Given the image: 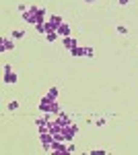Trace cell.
I'll use <instances>...</instances> for the list:
<instances>
[{
  "label": "cell",
  "instance_id": "obj_1",
  "mask_svg": "<svg viewBox=\"0 0 138 155\" xmlns=\"http://www.w3.org/2000/svg\"><path fill=\"white\" fill-rule=\"evenodd\" d=\"M39 110L43 112V114H60L62 110H60V106H58V101L56 99H52L50 95H43L41 97V101H39Z\"/></svg>",
  "mask_w": 138,
  "mask_h": 155
},
{
  "label": "cell",
  "instance_id": "obj_2",
  "mask_svg": "<svg viewBox=\"0 0 138 155\" xmlns=\"http://www.w3.org/2000/svg\"><path fill=\"white\" fill-rule=\"evenodd\" d=\"M23 19L27 23H39V6H31V8H27L23 12Z\"/></svg>",
  "mask_w": 138,
  "mask_h": 155
},
{
  "label": "cell",
  "instance_id": "obj_3",
  "mask_svg": "<svg viewBox=\"0 0 138 155\" xmlns=\"http://www.w3.org/2000/svg\"><path fill=\"white\" fill-rule=\"evenodd\" d=\"M39 141H41V147H43V151L50 153V149H52V145H54V134L52 132H39Z\"/></svg>",
  "mask_w": 138,
  "mask_h": 155
},
{
  "label": "cell",
  "instance_id": "obj_4",
  "mask_svg": "<svg viewBox=\"0 0 138 155\" xmlns=\"http://www.w3.org/2000/svg\"><path fill=\"white\" fill-rule=\"evenodd\" d=\"M76 132H79V126H76L74 122H70V124H66V126L62 128V134H64V141H72Z\"/></svg>",
  "mask_w": 138,
  "mask_h": 155
},
{
  "label": "cell",
  "instance_id": "obj_5",
  "mask_svg": "<svg viewBox=\"0 0 138 155\" xmlns=\"http://www.w3.org/2000/svg\"><path fill=\"white\" fill-rule=\"evenodd\" d=\"M64 141H54V145H52V149H50V153H58V155H62V153H68V147H64Z\"/></svg>",
  "mask_w": 138,
  "mask_h": 155
},
{
  "label": "cell",
  "instance_id": "obj_6",
  "mask_svg": "<svg viewBox=\"0 0 138 155\" xmlns=\"http://www.w3.org/2000/svg\"><path fill=\"white\" fill-rule=\"evenodd\" d=\"M12 48H14V41H12V39H8L6 35L0 39V52H8V50H12Z\"/></svg>",
  "mask_w": 138,
  "mask_h": 155
},
{
  "label": "cell",
  "instance_id": "obj_7",
  "mask_svg": "<svg viewBox=\"0 0 138 155\" xmlns=\"http://www.w3.org/2000/svg\"><path fill=\"white\" fill-rule=\"evenodd\" d=\"M56 120L62 124V126H66V124H70L72 120L68 118V114H64V112H60V114H56Z\"/></svg>",
  "mask_w": 138,
  "mask_h": 155
},
{
  "label": "cell",
  "instance_id": "obj_8",
  "mask_svg": "<svg viewBox=\"0 0 138 155\" xmlns=\"http://www.w3.org/2000/svg\"><path fill=\"white\" fill-rule=\"evenodd\" d=\"M58 35H60V37H68L70 35V27L66 23H62L60 27H58Z\"/></svg>",
  "mask_w": 138,
  "mask_h": 155
},
{
  "label": "cell",
  "instance_id": "obj_9",
  "mask_svg": "<svg viewBox=\"0 0 138 155\" xmlns=\"http://www.w3.org/2000/svg\"><path fill=\"white\" fill-rule=\"evenodd\" d=\"M4 83H8V85H12V83H17V74L14 72H4Z\"/></svg>",
  "mask_w": 138,
  "mask_h": 155
},
{
  "label": "cell",
  "instance_id": "obj_10",
  "mask_svg": "<svg viewBox=\"0 0 138 155\" xmlns=\"http://www.w3.org/2000/svg\"><path fill=\"white\" fill-rule=\"evenodd\" d=\"M74 46H79V44H76V39H72V37H64V48H68V50H72L74 48Z\"/></svg>",
  "mask_w": 138,
  "mask_h": 155
},
{
  "label": "cell",
  "instance_id": "obj_11",
  "mask_svg": "<svg viewBox=\"0 0 138 155\" xmlns=\"http://www.w3.org/2000/svg\"><path fill=\"white\" fill-rule=\"evenodd\" d=\"M35 29H37V33H47V25H46V21H41V23H35Z\"/></svg>",
  "mask_w": 138,
  "mask_h": 155
},
{
  "label": "cell",
  "instance_id": "obj_12",
  "mask_svg": "<svg viewBox=\"0 0 138 155\" xmlns=\"http://www.w3.org/2000/svg\"><path fill=\"white\" fill-rule=\"evenodd\" d=\"M70 54H72V56H85V48H81V46H74V48L70 50Z\"/></svg>",
  "mask_w": 138,
  "mask_h": 155
},
{
  "label": "cell",
  "instance_id": "obj_13",
  "mask_svg": "<svg viewBox=\"0 0 138 155\" xmlns=\"http://www.w3.org/2000/svg\"><path fill=\"white\" fill-rule=\"evenodd\" d=\"M47 95L52 97V99H56V101H58V87H52V89L47 91Z\"/></svg>",
  "mask_w": 138,
  "mask_h": 155
},
{
  "label": "cell",
  "instance_id": "obj_14",
  "mask_svg": "<svg viewBox=\"0 0 138 155\" xmlns=\"http://www.w3.org/2000/svg\"><path fill=\"white\" fill-rule=\"evenodd\" d=\"M11 35H12V37H14V39H21V37H23V35H25V31H19V29H17V31H12Z\"/></svg>",
  "mask_w": 138,
  "mask_h": 155
},
{
  "label": "cell",
  "instance_id": "obj_15",
  "mask_svg": "<svg viewBox=\"0 0 138 155\" xmlns=\"http://www.w3.org/2000/svg\"><path fill=\"white\" fill-rule=\"evenodd\" d=\"M58 37H60V35H58V31H54V33H47V41H56Z\"/></svg>",
  "mask_w": 138,
  "mask_h": 155
},
{
  "label": "cell",
  "instance_id": "obj_16",
  "mask_svg": "<svg viewBox=\"0 0 138 155\" xmlns=\"http://www.w3.org/2000/svg\"><path fill=\"white\" fill-rule=\"evenodd\" d=\"M117 33H122V35H126V33H128V29L124 27V25H120V27H117Z\"/></svg>",
  "mask_w": 138,
  "mask_h": 155
},
{
  "label": "cell",
  "instance_id": "obj_17",
  "mask_svg": "<svg viewBox=\"0 0 138 155\" xmlns=\"http://www.w3.org/2000/svg\"><path fill=\"white\" fill-rule=\"evenodd\" d=\"M91 155H107V151H103V149H97V151H91Z\"/></svg>",
  "mask_w": 138,
  "mask_h": 155
},
{
  "label": "cell",
  "instance_id": "obj_18",
  "mask_svg": "<svg viewBox=\"0 0 138 155\" xmlns=\"http://www.w3.org/2000/svg\"><path fill=\"white\" fill-rule=\"evenodd\" d=\"M85 56H87V58H93V50L91 48H85Z\"/></svg>",
  "mask_w": 138,
  "mask_h": 155
},
{
  "label": "cell",
  "instance_id": "obj_19",
  "mask_svg": "<svg viewBox=\"0 0 138 155\" xmlns=\"http://www.w3.org/2000/svg\"><path fill=\"white\" fill-rule=\"evenodd\" d=\"M17 107H19L17 101H11V104H8V110H17Z\"/></svg>",
  "mask_w": 138,
  "mask_h": 155
},
{
  "label": "cell",
  "instance_id": "obj_20",
  "mask_svg": "<svg viewBox=\"0 0 138 155\" xmlns=\"http://www.w3.org/2000/svg\"><path fill=\"white\" fill-rule=\"evenodd\" d=\"M128 2H130V0H120V4H122V6H124V4H128Z\"/></svg>",
  "mask_w": 138,
  "mask_h": 155
},
{
  "label": "cell",
  "instance_id": "obj_21",
  "mask_svg": "<svg viewBox=\"0 0 138 155\" xmlns=\"http://www.w3.org/2000/svg\"><path fill=\"white\" fill-rule=\"evenodd\" d=\"M85 2H93V0H85Z\"/></svg>",
  "mask_w": 138,
  "mask_h": 155
}]
</instances>
